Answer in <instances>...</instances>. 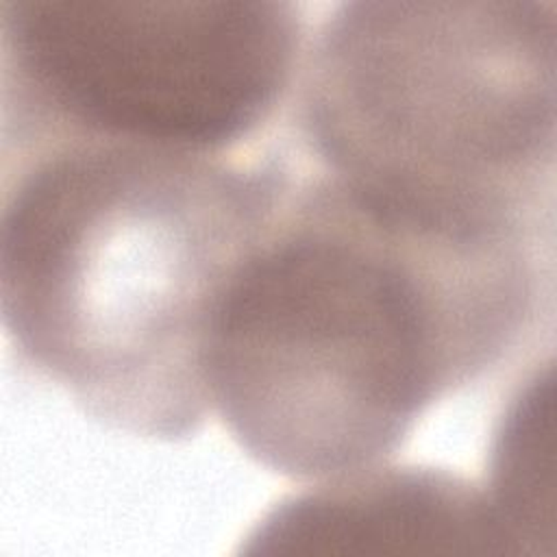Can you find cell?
I'll use <instances>...</instances> for the list:
<instances>
[{
	"instance_id": "1",
	"label": "cell",
	"mask_w": 557,
	"mask_h": 557,
	"mask_svg": "<svg viewBox=\"0 0 557 557\" xmlns=\"http://www.w3.org/2000/svg\"><path fill=\"white\" fill-rule=\"evenodd\" d=\"M535 242L420 218L331 174L289 187L222 302L213 411L283 476L385 463L431 405L520 342Z\"/></svg>"
},
{
	"instance_id": "2",
	"label": "cell",
	"mask_w": 557,
	"mask_h": 557,
	"mask_svg": "<svg viewBox=\"0 0 557 557\" xmlns=\"http://www.w3.org/2000/svg\"><path fill=\"white\" fill-rule=\"evenodd\" d=\"M292 181L276 163L135 144L30 152L4 183L7 339L91 420L176 442L209 413L222 302Z\"/></svg>"
},
{
	"instance_id": "3",
	"label": "cell",
	"mask_w": 557,
	"mask_h": 557,
	"mask_svg": "<svg viewBox=\"0 0 557 557\" xmlns=\"http://www.w3.org/2000/svg\"><path fill=\"white\" fill-rule=\"evenodd\" d=\"M298 122L331 176L403 211L537 233L555 172L557 2H339L305 61Z\"/></svg>"
},
{
	"instance_id": "4",
	"label": "cell",
	"mask_w": 557,
	"mask_h": 557,
	"mask_svg": "<svg viewBox=\"0 0 557 557\" xmlns=\"http://www.w3.org/2000/svg\"><path fill=\"white\" fill-rule=\"evenodd\" d=\"M285 0H2V141L220 154L274 113L296 72Z\"/></svg>"
},
{
	"instance_id": "5",
	"label": "cell",
	"mask_w": 557,
	"mask_h": 557,
	"mask_svg": "<svg viewBox=\"0 0 557 557\" xmlns=\"http://www.w3.org/2000/svg\"><path fill=\"white\" fill-rule=\"evenodd\" d=\"M246 555H516L483 487L433 466H372L278 500Z\"/></svg>"
},
{
	"instance_id": "6",
	"label": "cell",
	"mask_w": 557,
	"mask_h": 557,
	"mask_svg": "<svg viewBox=\"0 0 557 557\" xmlns=\"http://www.w3.org/2000/svg\"><path fill=\"white\" fill-rule=\"evenodd\" d=\"M483 492L516 555H555L553 368L535 370L509 398L492 435Z\"/></svg>"
}]
</instances>
